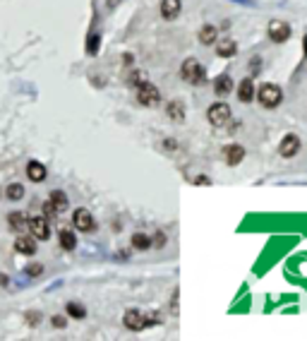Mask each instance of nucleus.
Returning a JSON list of instances; mask_svg holds the SVG:
<instances>
[{"mask_svg": "<svg viewBox=\"0 0 307 341\" xmlns=\"http://www.w3.org/2000/svg\"><path fill=\"white\" fill-rule=\"evenodd\" d=\"M137 101H139L142 106H147V109H154V106H159V101H161L159 89H156V87H154L151 82L137 84Z\"/></svg>", "mask_w": 307, "mask_h": 341, "instance_id": "nucleus-3", "label": "nucleus"}, {"mask_svg": "<svg viewBox=\"0 0 307 341\" xmlns=\"http://www.w3.org/2000/svg\"><path fill=\"white\" fill-rule=\"evenodd\" d=\"M7 221H10V226H12L14 231H27L29 228V219H27V214H22V212H12Z\"/></svg>", "mask_w": 307, "mask_h": 341, "instance_id": "nucleus-19", "label": "nucleus"}, {"mask_svg": "<svg viewBox=\"0 0 307 341\" xmlns=\"http://www.w3.org/2000/svg\"><path fill=\"white\" fill-rule=\"evenodd\" d=\"M58 214H60V212H58L51 202H46V205H43V217H46V219H55Z\"/></svg>", "mask_w": 307, "mask_h": 341, "instance_id": "nucleus-25", "label": "nucleus"}, {"mask_svg": "<svg viewBox=\"0 0 307 341\" xmlns=\"http://www.w3.org/2000/svg\"><path fill=\"white\" fill-rule=\"evenodd\" d=\"M180 7H183L180 0H161V14L166 19H175L180 14Z\"/></svg>", "mask_w": 307, "mask_h": 341, "instance_id": "nucleus-13", "label": "nucleus"}, {"mask_svg": "<svg viewBox=\"0 0 307 341\" xmlns=\"http://www.w3.org/2000/svg\"><path fill=\"white\" fill-rule=\"evenodd\" d=\"M206 118H209V123L214 127H223L230 120V106L228 104H214L206 111Z\"/></svg>", "mask_w": 307, "mask_h": 341, "instance_id": "nucleus-4", "label": "nucleus"}, {"mask_svg": "<svg viewBox=\"0 0 307 341\" xmlns=\"http://www.w3.org/2000/svg\"><path fill=\"white\" fill-rule=\"evenodd\" d=\"M223 159L228 166H238L245 159V149L240 144H228V147H223Z\"/></svg>", "mask_w": 307, "mask_h": 341, "instance_id": "nucleus-10", "label": "nucleus"}, {"mask_svg": "<svg viewBox=\"0 0 307 341\" xmlns=\"http://www.w3.org/2000/svg\"><path fill=\"white\" fill-rule=\"evenodd\" d=\"M27 176L31 178L34 183H43V180H46V166L41 164V161H29Z\"/></svg>", "mask_w": 307, "mask_h": 341, "instance_id": "nucleus-14", "label": "nucleus"}, {"mask_svg": "<svg viewBox=\"0 0 307 341\" xmlns=\"http://www.w3.org/2000/svg\"><path fill=\"white\" fill-rule=\"evenodd\" d=\"M72 224L77 231H94V217L89 209H77L72 214Z\"/></svg>", "mask_w": 307, "mask_h": 341, "instance_id": "nucleus-9", "label": "nucleus"}, {"mask_svg": "<svg viewBox=\"0 0 307 341\" xmlns=\"http://www.w3.org/2000/svg\"><path fill=\"white\" fill-rule=\"evenodd\" d=\"M58 238H60V245L65 247V250H75L77 247V235L72 231H67V228H63V231L58 233Z\"/></svg>", "mask_w": 307, "mask_h": 341, "instance_id": "nucleus-20", "label": "nucleus"}, {"mask_svg": "<svg viewBox=\"0 0 307 341\" xmlns=\"http://www.w3.org/2000/svg\"><path fill=\"white\" fill-rule=\"evenodd\" d=\"M195 183H197V185H211V180H209L206 176H197L195 178Z\"/></svg>", "mask_w": 307, "mask_h": 341, "instance_id": "nucleus-29", "label": "nucleus"}, {"mask_svg": "<svg viewBox=\"0 0 307 341\" xmlns=\"http://www.w3.org/2000/svg\"><path fill=\"white\" fill-rule=\"evenodd\" d=\"M216 39H218V29H216L214 24H204V27L200 29V43L211 46V43H216Z\"/></svg>", "mask_w": 307, "mask_h": 341, "instance_id": "nucleus-16", "label": "nucleus"}, {"mask_svg": "<svg viewBox=\"0 0 307 341\" xmlns=\"http://www.w3.org/2000/svg\"><path fill=\"white\" fill-rule=\"evenodd\" d=\"M87 51H89L92 55L99 51V36H92V39H89V46H87Z\"/></svg>", "mask_w": 307, "mask_h": 341, "instance_id": "nucleus-27", "label": "nucleus"}, {"mask_svg": "<svg viewBox=\"0 0 307 341\" xmlns=\"http://www.w3.org/2000/svg\"><path fill=\"white\" fill-rule=\"evenodd\" d=\"M269 36H271L274 43L288 41V39H291V24H286V22H281V19H274V22L269 24Z\"/></svg>", "mask_w": 307, "mask_h": 341, "instance_id": "nucleus-7", "label": "nucleus"}, {"mask_svg": "<svg viewBox=\"0 0 307 341\" xmlns=\"http://www.w3.org/2000/svg\"><path fill=\"white\" fill-rule=\"evenodd\" d=\"M151 245L154 247H163L166 245V233H154V238H151Z\"/></svg>", "mask_w": 307, "mask_h": 341, "instance_id": "nucleus-26", "label": "nucleus"}, {"mask_svg": "<svg viewBox=\"0 0 307 341\" xmlns=\"http://www.w3.org/2000/svg\"><path fill=\"white\" fill-rule=\"evenodd\" d=\"M122 325L130 329V332H142V329L147 327V317H144V313H139V310H127L125 317H122Z\"/></svg>", "mask_w": 307, "mask_h": 341, "instance_id": "nucleus-8", "label": "nucleus"}, {"mask_svg": "<svg viewBox=\"0 0 307 341\" xmlns=\"http://www.w3.org/2000/svg\"><path fill=\"white\" fill-rule=\"evenodd\" d=\"M257 99H259V104H262L264 109H276V106L281 104V99H283V92H281L279 84L269 82V84H262Z\"/></svg>", "mask_w": 307, "mask_h": 341, "instance_id": "nucleus-2", "label": "nucleus"}, {"mask_svg": "<svg viewBox=\"0 0 307 341\" xmlns=\"http://www.w3.org/2000/svg\"><path fill=\"white\" fill-rule=\"evenodd\" d=\"M5 197H7V200H12V202H17V200H22V197H24V188H22L19 183H10V185L5 188Z\"/></svg>", "mask_w": 307, "mask_h": 341, "instance_id": "nucleus-22", "label": "nucleus"}, {"mask_svg": "<svg viewBox=\"0 0 307 341\" xmlns=\"http://www.w3.org/2000/svg\"><path fill=\"white\" fill-rule=\"evenodd\" d=\"M214 89L218 96H228L230 92H233V80L228 77V75H218L214 80Z\"/></svg>", "mask_w": 307, "mask_h": 341, "instance_id": "nucleus-15", "label": "nucleus"}, {"mask_svg": "<svg viewBox=\"0 0 307 341\" xmlns=\"http://www.w3.org/2000/svg\"><path fill=\"white\" fill-rule=\"evenodd\" d=\"M303 51H305V58H307V34L303 36Z\"/></svg>", "mask_w": 307, "mask_h": 341, "instance_id": "nucleus-31", "label": "nucleus"}, {"mask_svg": "<svg viewBox=\"0 0 307 341\" xmlns=\"http://www.w3.org/2000/svg\"><path fill=\"white\" fill-rule=\"evenodd\" d=\"M254 94H257V92H254V82L250 77H245V80L238 84V99H240L242 104H250L254 99Z\"/></svg>", "mask_w": 307, "mask_h": 341, "instance_id": "nucleus-12", "label": "nucleus"}, {"mask_svg": "<svg viewBox=\"0 0 307 341\" xmlns=\"http://www.w3.org/2000/svg\"><path fill=\"white\" fill-rule=\"evenodd\" d=\"M53 325L63 329V327H65V317H53Z\"/></svg>", "mask_w": 307, "mask_h": 341, "instance_id": "nucleus-30", "label": "nucleus"}, {"mask_svg": "<svg viewBox=\"0 0 307 341\" xmlns=\"http://www.w3.org/2000/svg\"><path fill=\"white\" fill-rule=\"evenodd\" d=\"M180 75H183V80L190 84L206 82V72H204V68H202V63L197 58H187L185 63H183V68H180Z\"/></svg>", "mask_w": 307, "mask_h": 341, "instance_id": "nucleus-1", "label": "nucleus"}, {"mask_svg": "<svg viewBox=\"0 0 307 341\" xmlns=\"http://www.w3.org/2000/svg\"><path fill=\"white\" fill-rule=\"evenodd\" d=\"M29 228H31V235L39 238V240H48V238H51V224H48L46 217L29 219Z\"/></svg>", "mask_w": 307, "mask_h": 341, "instance_id": "nucleus-6", "label": "nucleus"}, {"mask_svg": "<svg viewBox=\"0 0 307 341\" xmlns=\"http://www.w3.org/2000/svg\"><path fill=\"white\" fill-rule=\"evenodd\" d=\"M216 53L221 55V58H233V55L238 53V46H235V41H230V39L216 41Z\"/></svg>", "mask_w": 307, "mask_h": 341, "instance_id": "nucleus-17", "label": "nucleus"}, {"mask_svg": "<svg viewBox=\"0 0 307 341\" xmlns=\"http://www.w3.org/2000/svg\"><path fill=\"white\" fill-rule=\"evenodd\" d=\"M48 202H51V205H53L55 209H58V212H65L67 205H70V202H67V195H65L63 190L51 192V200H48Z\"/></svg>", "mask_w": 307, "mask_h": 341, "instance_id": "nucleus-21", "label": "nucleus"}, {"mask_svg": "<svg viewBox=\"0 0 307 341\" xmlns=\"http://www.w3.org/2000/svg\"><path fill=\"white\" fill-rule=\"evenodd\" d=\"M298 151H300V137L293 135V132L283 135V139H281V144H279L281 156H283V159H293Z\"/></svg>", "mask_w": 307, "mask_h": 341, "instance_id": "nucleus-5", "label": "nucleus"}, {"mask_svg": "<svg viewBox=\"0 0 307 341\" xmlns=\"http://www.w3.org/2000/svg\"><path fill=\"white\" fill-rule=\"evenodd\" d=\"M41 272H43V267H41V264H29V267H27V274H29V276H39Z\"/></svg>", "mask_w": 307, "mask_h": 341, "instance_id": "nucleus-28", "label": "nucleus"}, {"mask_svg": "<svg viewBox=\"0 0 307 341\" xmlns=\"http://www.w3.org/2000/svg\"><path fill=\"white\" fill-rule=\"evenodd\" d=\"M166 111H168V118L175 120V123H183V120H185V106H183V101H171Z\"/></svg>", "mask_w": 307, "mask_h": 341, "instance_id": "nucleus-18", "label": "nucleus"}, {"mask_svg": "<svg viewBox=\"0 0 307 341\" xmlns=\"http://www.w3.org/2000/svg\"><path fill=\"white\" fill-rule=\"evenodd\" d=\"M14 250H17L19 255H34V252H36V240H34L31 235H19V238L14 240Z\"/></svg>", "mask_w": 307, "mask_h": 341, "instance_id": "nucleus-11", "label": "nucleus"}, {"mask_svg": "<svg viewBox=\"0 0 307 341\" xmlns=\"http://www.w3.org/2000/svg\"><path fill=\"white\" fill-rule=\"evenodd\" d=\"M67 315L75 317V320H82V317L87 315V310H84V305H80V303H67Z\"/></svg>", "mask_w": 307, "mask_h": 341, "instance_id": "nucleus-24", "label": "nucleus"}, {"mask_svg": "<svg viewBox=\"0 0 307 341\" xmlns=\"http://www.w3.org/2000/svg\"><path fill=\"white\" fill-rule=\"evenodd\" d=\"M132 247H137V250H149V247H151V238H149L147 233H134Z\"/></svg>", "mask_w": 307, "mask_h": 341, "instance_id": "nucleus-23", "label": "nucleus"}]
</instances>
